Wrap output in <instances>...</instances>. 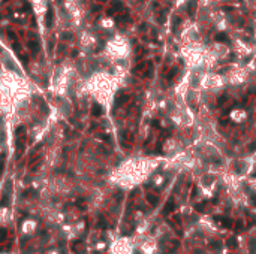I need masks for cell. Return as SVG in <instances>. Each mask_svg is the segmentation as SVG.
I'll return each mask as SVG.
<instances>
[{"mask_svg":"<svg viewBox=\"0 0 256 254\" xmlns=\"http://www.w3.org/2000/svg\"><path fill=\"white\" fill-rule=\"evenodd\" d=\"M253 202H255V203H256V196H253Z\"/></svg>","mask_w":256,"mask_h":254,"instance_id":"obj_7","label":"cell"},{"mask_svg":"<svg viewBox=\"0 0 256 254\" xmlns=\"http://www.w3.org/2000/svg\"><path fill=\"white\" fill-rule=\"evenodd\" d=\"M91 112H93V115H94V117H99V115L102 114V108H100V105L94 103V105H93V111H91Z\"/></svg>","mask_w":256,"mask_h":254,"instance_id":"obj_3","label":"cell"},{"mask_svg":"<svg viewBox=\"0 0 256 254\" xmlns=\"http://www.w3.org/2000/svg\"><path fill=\"white\" fill-rule=\"evenodd\" d=\"M216 41H217V42H229V39H228V36H226L225 33H219V35L216 36Z\"/></svg>","mask_w":256,"mask_h":254,"instance_id":"obj_4","label":"cell"},{"mask_svg":"<svg viewBox=\"0 0 256 254\" xmlns=\"http://www.w3.org/2000/svg\"><path fill=\"white\" fill-rule=\"evenodd\" d=\"M195 8H196V2L195 0H190V3H189V15H193V12H195Z\"/></svg>","mask_w":256,"mask_h":254,"instance_id":"obj_5","label":"cell"},{"mask_svg":"<svg viewBox=\"0 0 256 254\" xmlns=\"http://www.w3.org/2000/svg\"><path fill=\"white\" fill-rule=\"evenodd\" d=\"M53 18H54V14H53V8L50 6L48 8V12L45 15V24H47V27H51L53 26Z\"/></svg>","mask_w":256,"mask_h":254,"instance_id":"obj_2","label":"cell"},{"mask_svg":"<svg viewBox=\"0 0 256 254\" xmlns=\"http://www.w3.org/2000/svg\"><path fill=\"white\" fill-rule=\"evenodd\" d=\"M171 209H174V202H168V205L165 206L163 212H165V214H168V212H171Z\"/></svg>","mask_w":256,"mask_h":254,"instance_id":"obj_6","label":"cell"},{"mask_svg":"<svg viewBox=\"0 0 256 254\" xmlns=\"http://www.w3.org/2000/svg\"><path fill=\"white\" fill-rule=\"evenodd\" d=\"M26 130H24V127H18L17 129V147H18V151L21 150V147H24V136H26V133H24Z\"/></svg>","mask_w":256,"mask_h":254,"instance_id":"obj_1","label":"cell"}]
</instances>
